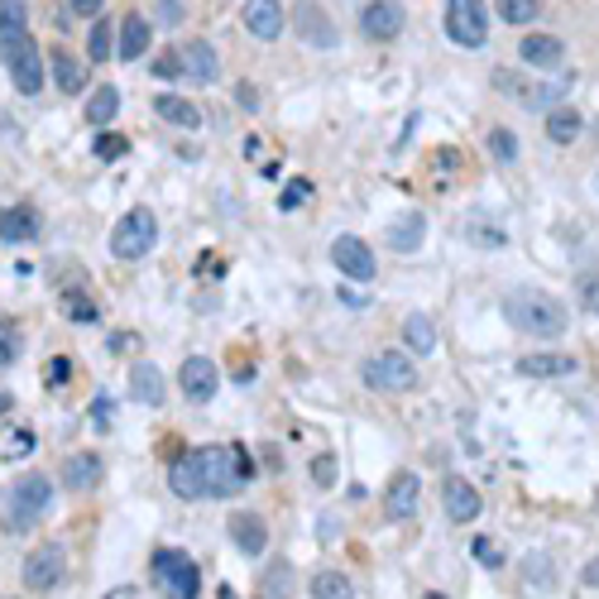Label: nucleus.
I'll use <instances>...</instances> for the list:
<instances>
[{"label": "nucleus", "instance_id": "22", "mask_svg": "<svg viewBox=\"0 0 599 599\" xmlns=\"http://www.w3.org/2000/svg\"><path fill=\"white\" fill-rule=\"evenodd\" d=\"M149 20L139 15V10H130V15H125V24H120V44H116V53L125 63H139V53H149Z\"/></svg>", "mask_w": 599, "mask_h": 599}, {"label": "nucleus", "instance_id": "52", "mask_svg": "<svg viewBox=\"0 0 599 599\" xmlns=\"http://www.w3.org/2000/svg\"><path fill=\"white\" fill-rule=\"evenodd\" d=\"M235 96H240V106H249V110H255V106H259V92H255V87H249V82H245V87H240V92H235Z\"/></svg>", "mask_w": 599, "mask_h": 599}, {"label": "nucleus", "instance_id": "4", "mask_svg": "<svg viewBox=\"0 0 599 599\" xmlns=\"http://www.w3.org/2000/svg\"><path fill=\"white\" fill-rule=\"evenodd\" d=\"M49 504H53V480L49 475H24V480H15V490H10V509H6V523L15 527V533H24V527H34L39 518L49 513Z\"/></svg>", "mask_w": 599, "mask_h": 599}, {"label": "nucleus", "instance_id": "21", "mask_svg": "<svg viewBox=\"0 0 599 599\" xmlns=\"http://www.w3.org/2000/svg\"><path fill=\"white\" fill-rule=\"evenodd\" d=\"M130 398L145 403V408H159V403L169 398V384H163V374L154 365H135L130 370Z\"/></svg>", "mask_w": 599, "mask_h": 599}, {"label": "nucleus", "instance_id": "9", "mask_svg": "<svg viewBox=\"0 0 599 599\" xmlns=\"http://www.w3.org/2000/svg\"><path fill=\"white\" fill-rule=\"evenodd\" d=\"M67 576V552L58 547V542H44V547H34L30 556H24V570H20V580H24V590H53Z\"/></svg>", "mask_w": 599, "mask_h": 599}, {"label": "nucleus", "instance_id": "3", "mask_svg": "<svg viewBox=\"0 0 599 599\" xmlns=\"http://www.w3.org/2000/svg\"><path fill=\"white\" fill-rule=\"evenodd\" d=\"M154 585L163 590V599H197L202 595V576H197V561L178 547H163L154 552Z\"/></svg>", "mask_w": 599, "mask_h": 599}, {"label": "nucleus", "instance_id": "36", "mask_svg": "<svg viewBox=\"0 0 599 599\" xmlns=\"http://www.w3.org/2000/svg\"><path fill=\"white\" fill-rule=\"evenodd\" d=\"M499 15L509 24H533L542 15V0H499Z\"/></svg>", "mask_w": 599, "mask_h": 599}, {"label": "nucleus", "instance_id": "31", "mask_svg": "<svg viewBox=\"0 0 599 599\" xmlns=\"http://www.w3.org/2000/svg\"><path fill=\"white\" fill-rule=\"evenodd\" d=\"M259 599H292V566L288 561H274L259 580Z\"/></svg>", "mask_w": 599, "mask_h": 599}, {"label": "nucleus", "instance_id": "18", "mask_svg": "<svg viewBox=\"0 0 599 599\" xmlns=\"http://www.w3.org/2000/svg\"><path fill=\"white\" fill-rule=\"evenodd\" d=\"M231 537L245 556H264V547H269V527H264L259 513H231Z\"/></svg>", "mask_w": 599, "mask_h": 599}, {"label": "nucleus", "instance_id": "44", "mask_svg": "<svg viewBox=\"0 0 599 599\" xmlns=\"http://www.w3.org/2000/svg\"><path fill=\"white\" fill-rule=\"evenodd\" d=\"M308 197H312V183H308V178H298V183H288V192L278 197V206H284V212H292V206H302Z\"/></svg>", "mask_w": 599, "mask_h": 599}, {"label": "nucleus", "instance_id": "51", "mask_svg": "<svg viewBox=\"0 0 599 599\" xmlns=\"http://www.w3.org/2000/svg\"><path fill=\"white\" fill-rule=\"evenodd\" d=\"M197 274H226V264H221V259H212V255H202V264H197Z\"/></svg>", "mask_w": 599, "mask_h": 599}, {"label": "nucleus", "instance_id": "1", "mask_svg": "<svg viewBox=\"0 0 599 599\" xmlns=\"http://www.w3.org/2000/svg\"><path fill=\"white\" fill-rule=\"evenodd\" d=\"M188 461H192V475H197L202 499H231L245 490L249 475H255V461H249L240 446H202Z\"/></svg>", "mask_w": 599, "mask_h": 599}, {"label": "nucleus", "instance_id": "2", "mask_svg": "<svg viewBox=\"0 0 599 599\" xmlns=\"http://www.w3.org/2000/svg\"><path fill=\"white\" fill-rule=\"evenodd\" d=\"M504 312H509L513 327L527 331V336H537V341H556V336H566V327H570L561 298H552V292H542V288H513Z\"/></svg>", "mask_w": 599, "mask_h": 599}, {"label": "nucleus", "instance_id": "50", "mask_svg": "<svg viewBox=\"0 0 599 599\" xmlns=\"http://www.w3.org/2000/svg\"><path fill=\"white\" fill-rule=\"evenodd\" d=\"M585 585H590V590H599V556H590V561H585V576H580Z\"/></svg>", "mask_w": 599, "mask_h": 599}, {"label": "nucleus", "instance_id": "53", "mask_svg": "<svg viewBox=\"0 0 599 599\" xmlns=\"http://www.w3.org/2000/svg\"><path fill=\"white\" fill-rule=\"evenodd\" d=\"M470 235H475L480 245H504V235H499V231H470Z\"/></svg>", "mask_w": 599, "mask_h": 599}, {"label": "nucleus", "instance_id": "54", "mask_svg": "<svg viewBox=\"0 0 599 599\" xmlns=\"http://www.w3.org/2000/svg\"><path fill=\"white\" fill-rule=\"evenodd\" d=\"M106 599H139V590H135V585H120V590H110Z\"/></svg>", "mask_w": 599, "mask_h": 599}, {"label": "nucleus", "instance_id": "39", "mask_svg": "<svg viewBox=\"0 0 599 599\" xmlns=\"http://www.w3.org/2000/svg\"><path fill=\"white\" fill-rule=\"evenodd\" d=\"M44 384L53 388V394H58V388H67V384H73V360H67V355H53L49 365H44Z\"/></svg>", "mask_w": 599, "mask_h": 599}, {"label": "nucleus", "instance_id": "10", "mask_svg": "<svg viewBox=\"0 0 599 599\" xmlns=\"http://www.w3.org/2000/svg\"><path fill=\"white\" fill-rule=\"evenodd\" d=\"M331 264H336L351 284H374V274H379L374 249L360 240V235H336V240H331Z\"/></svg>", "mask_w": 599, "mask_h": 599}, {"label": "nucleus", "instance_id": "41", "mask_svg": "<svg viewBox=\"0 0 599 599\" xmlns=\"http://www.w3.org/2000/svg\"><path fill=\"white\" fill-rule=\"evenodd\" d=\"M63 312L73 317V322H96V317H101V308H92V298H82V292H67Z\"/></svg>", "mask_w": 599, "mask_h": 599}, {"label": "nucleus", "instance_id": "56", "mask_svg": "<svg viewBox=\"0 0 599 599\" xmlns=\"http://www.w3.org/2000/svg\"><path fill=\"white\" fill-rule=\"evenodd\" d=\"M221 599H235V595H231V590H221Z\"/></svg>", "mask_w": 599, "mask_h": 599}, {"label": "nucleus", "instance_id": "57", "mask_svg": "<svg viewBox=\"0 0 599 599\" xmlns=\"http://www.w3.org/2000/svg\"><path fill=\"white\" fill-rule=\"evenodd\" d=\"M595 197H599V173H595Z\"/></svg>", "mask_w": 599, "mask_h": 599}, {"label": "nucleus", "instance_id": "34", "mask_svg": "<svg viewBox=\"0 0 599 599\" xmlns=\"http://www.w3.org/2000/svg\"><path fill=\"white\" fill-rule=\"evenodd\" d=\"M30 24V6L24 0H0V39H20Z\"/></svg>", "mask_w": 599, "mask_h": 599}, {"label": "nucleus", "instance_id": "19", "mask_svg": "<svg viewBox=\"0 0 599 599\" xmlns=\"http://www.w3.org/2000/svg\"><path fill=\"white\" fill-rule=\"evenodd\" d=\"M518 53H523V63H533V67H561L566 44L556 34H523Z\"/></svg>", "mask_w": 599, "mask_h": 599}, {"label": "nucleus", "instance_id": "11", "mask_svg": "<svg viewBox=\"0 0 599 599\" xmlns=\"http://www.w3.org/2000/svg\"><path fill=\"white\" fill-rule=\"evenodd\" d=\"M441 509H446V518H451V523H475L480 509H484V499H480V490H475L470 480L446 475V484H441Z\"/></svg>", "mask_w": 599, "mask_h": 599}, {"label": "nucleus", "instance_id": "5", "mask_svg": "<svg viewBox=\"0 0 599 599\" xmlns=\"http://www.w3.org/2000/svg\"><path fill=\"white\" fill-rule=\"evenodd\" d=\"M159 245V221L149 206H135V212L120 216V226L110 231V255L116 259H145L149 249Z\"/></svg>", "mask_w": 599, "mask_h": 599}, {"label": "nucleus", "instance_id": "29", "mask_svg": "<svg viewBox=\"0 0 599 599\" xmlns=\"http://www.w3.org/2000/svg\"><path fill=\"white\" fill-rule=\"evenodd\" d=\"M34 431L24 427V422H10V427H0V461H24V456L34 451Z\"/></svg>", "mask_w": 599, "mask_h": 599}, {"label": "nucleus", "instance_id": "26", "mask_svg": "<svg viewBox=\"0 0 599 599\" xmlns=\"http://www.w3.org/2000/svg\"><path fill=\"white\" fill-rule=\"evenodd\" d=\"M422 235H427V216L422 212H408V216H398L394 226H388V245H394L398 255H413V249L422 245Z\"/></svg>", "mask_w": 599, "mask_h": 599}, {"label": "nucleus", "instance_id": "15", "mask_svg": "<svg viewBox=\"0 0 599 599\" xmlns=\"http://www.w3.org/2000/svg\"><path fill=\"white\" fill-rule=\"evenodd\" d=\"M240 20L249 34L264 39V44H274V39L284 34V6H278V0H245Z\"/></svg>", "mask_w": 599, "mask_h": 599}, {"label": "nucleus", "instance_id": "13", "mask_svg": "<svg viewBox=\"0 0 599 599\" xmlns=\"http://www.w3.org/2000/svg\"><path fill=\"white\" fill-rule=\"evenodd\" d=\"M417 494H422V480H417L413 470H398V475L388 480V490H384V518L388 523H408L417 513Z\"/></svg>", "mask_w": 599, "mask_h": 599}, {"label": "nucleus", "instance_id": "27", "mask_svg": "<svg viewBox=\"0 0 599 599\" xmlns=\"http://www.w3.org/2000/svg\"><path fill=\"white\" fill-rule=\"evenodd\" d=\"M547 139H552V145H576V139H580V110L576 106H552L547 110Z\"/></svg>", "mask_w": 599, "mask_h": 599}, {"label": "nucleus", "instance_id": "37", "mask_svg": "<svg viewBox=\"0 0 599 599\" xmlns=\"http://www.w3.org/2000/svg\"><path fill=\"white\" fill-rule=\"evenodd\" d=\"M490 154L499 163H513V159H518V135L504 130V125H494V130H490Z\"/></svg>", "mask_w": 599, "mask_h": 599}, {"label": "nucleus", "instance_id": "12", "mask_svg": "<svg viewBox=\"0 0 599 599\" xmlns=\"http://www.w3.org/2000/svg\"><path fill=\"white\" fill-rule=\"evenodd\" d=\"M403 24H408V15H403L398 0H370L365 10H360V30H365L370 39H379V44H388V39L403 34Z\"/></svg>", "mask_w": 599, "mask_h": 599}, {"label": "nucleus", "instance_id": "49", "mask_svg": "<svg viewBox=\"0 0 599 599\" xmlns=\"http://www.w3.org/2000/svg\"><path fill=\"white\" fill-rule=\"evenodd\" d=\"M159 15L169 24H178V20H183V0H159Z\"/></svg>", "mask_w": 599, "mask_h": 599}, {"label": "nucleus", "instance_id": "7", "mask_svg": "<svg viewBox=\"0 0 599 599\" xmlns=\"http://www.w3.org/2000/svg\"><path fill=\"white\" fill-rule=\"evenodd\" d=\"M360 374H365V384L379 388V394H408V388H417V370H413V360L403 351L370 355L365 365H360Z\"/></svg>", "mask_w": 599, "mask_h": 599}, {"label": "nucleus", "instance_id": "25", "mask_svg": "<svg viewBox=\"0 0 599 599\" xmlns=\"http://www.w3.org/2000/svg\"><path fill=\"white\" fill-rule=\"evenodd\" d=\"M53 82H58V92H63V96H77L82 87H87V67H82L63 44L53 49Z\"/></svg>", "mask_w": 599, "mask_h": 599}, {"label": "nucleus", "instance_id": "42", "mask_svg": "<svg viewBox=\"0 0 599 599\" xmlns=\"http://www.w3.org/2000/svg\"><path fill=\"white\" fill-rule=\"evenodd\" d=\"M125 149H130V139H125V135H96V159H106V163H116L120 154H125Z\"/></svg>", "mask_w": 599, "mask_h": 599}, {"label": "nucleus", "instance_id": "14", "mask_svg": "<svg viewBox=\"0 0 599 599\" xmlns=\"http://www.w3.org/2000/svg\"><path fill=\"white\" fill-rule=\"evenodd\" d=\"M216 384H221L216 360H206V355H192V360H183V370H178V388H183L192 403H212Z\"/></svg>", "mask_w": 599, "mask_h": 599}, {"label": "nucleus", "instance_id": "46", "mask_svg": "<svg viewBox=\"0 0 599 599\" xmlns=\"http://www.w3.org/2000/svg\"><path fill=\"white\" fill-rule=\"evenodd\" d=\"M470 552H475V561H484V566H504V552H499L494 547V542H484V537H475V542H470Z\"/></svg>", "mask_w": 599, "mask_h": 599}, {"label": "nucleus", "instance_id": "43", "mask_svg": "<svg viewBox=\"0 0 599 599\" xmlns=\"http://www.w3.org/2000/svg\"><path fill=\"white\" fill-rule=\"evenodd\" d=\"M154 77H163V82L183 77V53H178V49H163L159 58H154Z\"/></svg>", "mask_w": 599, "mask_h": 599}, {"label": "nucleus", "instance_id": "17", "mask_svg": "<svg viewBox=\"0 0 599 599\" xmlns=\"http://www.w3.org/2000/svg\"><path fill=\"white\" fill-rule=\"evenodd\" d=\"M39 231H44V216H39L34 206H6V212H0V240L6 245L39 240Z\"/></svg>", "mask_w": 599, "mask_h": 599}, {"label": "nucleus", "instance_id": "48", "mask_svg": "<svg viewBox=\"0 0 599 599\" xmlns=\"http://www.w3.org/2000/svg\"><path fill=\"white\" fill-rule=\"evenodd\" d=\"M73 10H77V15H87V20H101L106 0H73Z\"/></svg>", "mask_w": 599, "mask_h": 599}, {"label": "nucleus", "instance_id": "20", "mask_svg": "<svg viewBox=\"0 0 599 599\" xmlns=\"http://www.w3.org/2000/svg\"><path fill=\"white\" fill-rule=\"evenodd\" d=\"M292 24H298L302 39H308V44H317V49H331V44H336V24H331L317 6H298V10H292Z\"/></svg>", "mask_w": 599, "mask_h": 599}, {"label": "nucleus", "instance_id": "32", "mask_svg": "<svg viewBox=\"0 0 599 599\" xmlns=\"http://www.w3.org/2000/svg\"><path fill=\"white\" fill-rule=\"evenodd\" d=\"M120 116V92L116 87H101V92H92V101H87V120L101 130V125H110Z\"/></svg>", "mask_w": 599, "mask_h": 599}, {"label": "nucleus", "instance_id": "6", "mask_svg": "<svg viewBox=\"0 0 599 599\" xmlns=\"http://www.w3.org/2000/svg\"><path fill=\"white\" fill-rule=\"evenodd\" d=\"M446 34L461 49H484V39H490V10H484V0H446Z\"/></svg>", "mask_w": 599, "mask_h": 599}, {"label": "nucleus", "instance_id": "58", "mask_svg": "<svg viewBox=\"0 0 599 599\" xmlns=\"http://www.w3.org/2000/svg\"><path fill=\"white\" fill-rule=\"evenodd\" d=\"M422 599H446V595H422Z\"/></svg>", "mask_w": 599, "mask_h": 599}, {"label": "nucleus", "instance_id": "8", "mask_svg": "<svg viewBox=\"0 0 599 599\" xmlns=\"http://www.w3.org/2000/svg\"><path fill=\"white\" fill-rule=\"evenodd\" d=\"M0 53H6V67H10V82L24 92V96H34L39 87H44V58H39V44L30 34H20V39H0Z\"/></svg>", "mask_w": 599, "mask_h": 599}, {"label": "nucleus", "instance_id": "16", "mask_svg": "<svg viewBox=\"0 0 599 599\" xmlns=\"http://www.w3.org/2000/svg\"><path fill=\"white\" fill-rule=\"evenodd\" d=\"M101 475H106L101 456H96V451H77V456H67V466H63V490L87 494V490L101 484Z\"/></svg>", "mask_w": 599, "mask_h": 599}, {"label": "nucleus", "instance_id": "55", "mask_svg": "<svg viewBox=\"0 0 599 599\" xmlns=\"http://www.w3.org/2000/svg\"><path fill=\"white\" fill-rule=\"evenodd\" d=\"M10 408H15V398H10V394H6V388H0V417H6Z\"/></svg>", "mask_w": 599, "mask_h": 599}, {"label": "nucleus", "instance_id": "40", "mask_svg": "<svg viewBox=\"0 0 599 599\" xmlns=\"http://www.w3.org/2000/svg\"><path fill=\"white\" fill-rule=\"evenodd\" d=\"M576 298H580V308H585V312H590V317H599V269L580 274V284H576Z\"/></svg>", "mask_w": 599, "mask_h": 599}, {"label": "nucleus", "instance_id": "45", "mask_svg": "<svg viewBox=\"0 0 599 599\" xmlns=\"http://www.w3.org/2000/svg\"><path fill=\"white\" fill-rule=\"evenodd\" d=\"M312 480L322 484V490H331V484H336V456H317V461H312Z\"/></svg>", "mask_w": 599, "mask_h": 599}, {"label": "nucleus", "instance_id": "47", "mask_svg": "<svg viewBox=\"0 0 599 599\" xmlns=\"http://www.w3.org/2000/svg\"><path fill=\"white\" fill-rule=\"evenodd\" d=\"M92 422H96V427H101V431L110 427V398H106V394H101V398H96V403H92Z\"/></svg>", "mask_w": 599, "mask_h": 599}, {"label": "nucleus", "instance_id": "24", "mask_svg": "<svg viewBox=\"0 0 599 599\" xmlns=\"http://www.w3.org/2000/svg\"><path fill=\"white\" fill-rule=\"evenodd\" d=\"M518 374L523 379H561V374H576V360L570 355H523Z\"/></svg>", "mask_w": 599, "mask_h": 599}, {"label": "nucleus", "instance_id": "28", "mask_svg": "<svg viewBox=\"0 0 599 599\" xmlns=\"http://www.w3.org/2000/svg\"><path fill=\"white\" fill-rule=\"evenodd\" d=\"M403 341L413 345V355H431L437 351V327H431L427 312H408L403 317Z\"/></svg>", "mask_w": 599, "mask_h": 599}, {"label": "nucleus", "instance_id": "35", "mask_svg": "<svg viewBox=\"0 0 599 599\" xmlns=\"http://www.w3.org/2000/svg\"><path fill=\"white\" fill-rule=\"evenodd\" d=\"M110 34H116V30H110V24H106V15L96 20L92 30H87V53H92V63H106L110 53H116V44H110Z\"/></svg>", "mask_w": 599, "mask_h": 599}, {"label": "nucleus", "instance_id": "30", "mask_svg": "<svg viewBox=\"0 0 599 599\" xmlns=\"http://www.w3.org/2000/svg\"><path fill=\"white\" fill-rule=\"evenodd\" d=\"M154 110H159V116L169 120V125H183V130H197V125H202V110L192 106L188 96H159Z\"/></svg>", "mask_w": 599, "mask_h": 599}, {"label": "nucleus", "instance_id": "23", "mask_svg": "<svg viewBox=\"0 0 599 599\" xmlns=\"http://www.w3.org/2000/svg\"><path fill=\"white\" fill-rule=\"evenodd\" d=\"M183 73L192 82H216L221 63H216V49L206 44V39H192V44H183Z\"/></svg>", "mask_w": 599, "mask_h": 599}, {"label": "nucleus", "instance_id": "38", "mask_svg": "<svg viewBox=\"0 0 599 599\" xmlns=\"http://www.w3.org/2000/svg\"><path fill=\"white\" fill-rule=\"evenodd\" d=\"M15 360H20V327L10 317H0V370L15 365Z\"/></svg>", "mask_w": 599, "mask_h": 599}, {"label": "nucleus", "instance_id": "33", "mask_svg": "<svg viewBox=\"0 0 599 599\" xmlns=\"http://www.w3.org/2000/svg\"><path fill=\"white\" fill-rule=\"evenodd\" d=\"M312 599H355L351 580L341 576V570H317L312 576Z\"/></svg>", "mask_w": 599, "mask_h": 599}]
</instances>
